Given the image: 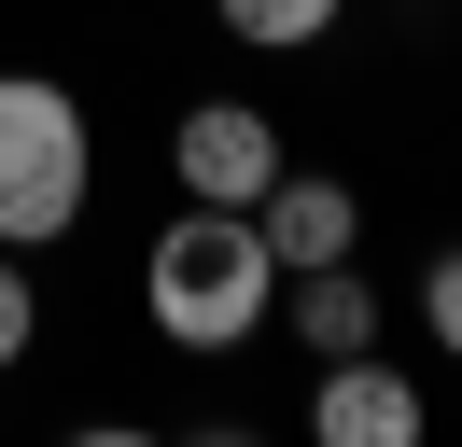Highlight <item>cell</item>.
<instances>
[{"label": "cell", "mask_w": 462, "mask_h": 447, "mask_svg": "<svg viewBox=\"0 0 462 447\" xmlns=\"http://www.w3.org/2000/svg\"><path fill=\"white\" fill-rule=\"evenodd\" d=\"M266 294H281V251L225 196H182V224H154V251H141V307L169 350H238L266 322Z\"/></svg>", "instance_id": "cell-1"}, {"label": "cell", "mask_w": 462, "mask_h": 447, "mask_svg": "<svg viewBox=\"0 0 462 447\" xmlns=\"http://www.w3.org/2000/svg\"><path fill=\"white\" fill-rule=\"evenodd\" d=\"M85 182H98V140H85V98L42 70H0V238L42 251L85 224Z\"/></svg>", "instance_id": "cell-2"}, {"label": "cell", "mask_w": 462, "mask_h": 447, "mask_svg": "<svg viewBox=\"0 0 462 447\" xmlns=\"http://www.w3.org/2000/svg\"><path fill=\"white\" fill-rule=\"evenodd\" d=\"M169 168H182V196H225V210H253V196L281 182L294 154H281V126H266L253 98H197V112L169 126Z\"/></svg>", "instance_id": "cell-3"}, {"label": "cell", "mask_w": 462, "mask_h": 447, "mask_svg": "<svg viewBox=\"0 0 462 447\" xmlns=\"http://www.w3.org/2000/svg\"><path fill=\"white\" fill-rule=\"evenodd\" d=\"M309 433L322 447H420V378H393L378 350H337L309 391Z\"/></svg>", "instance_id": "cell-4"}, {"label": "cell", "mask_w": 462, "mask_h": 447, "mask_svg": "<svg viewBox=\"0 0 462 447\" xmlns=\"http://www.w3.org/2000/svg\"><path fill=\"white\" fill-rule=\"evenodd\" d=\"M253 224H266V251H281V279H294V266H337V251H365V196H350L337 168H281V182L253 196Z\"/></svg>", "instance_id": "cell-5"}, {"label": "cell", "mask_w": 462, "mask_h": 447, "mask_svg": "<svg viewBox=\"0 0 462 447\" xmlns=\"http://www.w3.org/2000/svg\"><path fill=\"white\" fill-rule=\"evenodd\" d=\"M294 335H309L322 363H337V350H378V294H365L350 251H337V266H294Z\"/></svg>", "instance_id": "cell-6"}, {"label": "cell", "mask_w": 462, "mask_h": 447, "mask_svg": "<svg viewBox=\"0 0 462 447\" xmlns=\"http://www.w3.org/2000/svg\"><path fill=\"white\" fill-rule=\"evenodd\" d=\"M210 14H225V28H238V42H253V56H309L322 28L350 14V0H210Z\"/></svg>", "instance_id": "cell-7"}, {"label": "cell", "mask_w": 462, "mask_h": 447, "mask_svg": "<svg viewBox=\"0 0 462 447\" xmlns=\"http://www.w3.org/2000/svg\"><path fill=\"white\" fill-rule=\"evenodd\" d=\"M29 335H42V294H29V266H14V251H0V378H14V363H29Z\"/></svg>", "instance_id": "cell-8"}, {"label": "cell", "mask_w": 462, "mask_h": 447, "mask_svg": "<svg viewBox=\"0 0 462 447\" xmlns=\"http://www.w3.org/2000/svg\"><path fill=\"white\" fill-rule=\"evenodd\" d=\"M420 322H434V350L462 363V251H434V266H420Z\"/></svg>", "instance_id": "cell-9"}]
</instances>
